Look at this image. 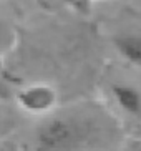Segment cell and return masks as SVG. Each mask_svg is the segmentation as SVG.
<instances>
[{
	"instance_id": "5b68a950",
	"label": "cell",
	"mask_w": 141,
	"mask_h": 151,
	"mask_svg": "<svg viewBox=\"0 0 141 151\" xmlns=\"http://www.w3.org/2000/svg\"><path fill=\"white\" fill-rule=\"evenodd\" d=\"M65 2L70 5L71 9H75L76 12H81V14H88L95 0H65Z\"/></svg>"
},
{
	"instance_id": "ba28073f",
	"label": "cell",
	"mask_w": 141,
	"mask_h": 151,
	"mask_svg": "<svg viewBox=\"0 0 141 151\" xmlns=\"http://www.w3.org/2000/svg\"><path fill=\"white\" fill-rule=\"evenodd\" d=\"M121 151H141V143H133V145H128V146H124Z\"/></svg>"
},
{
	"instance_id": "6da1fadb",
	"label": "cell",
	"mask_w": 141,
	"mask_h": 151,
	"mask_svg": "<svg viewBox=\"0 0 141 151\" xmlns=\"http://www.w3.org/2000/svg\"><path fill=\"white\" fill-rule=\"evenodd\" d=\"M86 139L83 123L71 115H53L37 126L35 151H76Z\"/></svg>"
},
{
	"instance_id": "277c9868",
	"label": "cell",
	"mask_w": 141,
	"mask_h": 151,
	"mask_svg": "<svg viewBox=\"0 0 141 151\" xmlns=\"http://www.w3.org/2000/svg\"><path fill=\"white\" fill-rule=\"evenodd\" d=\"M111 93L118 105L124 113L133 116L141 115V91H138L135 86L124 83H116L111 88Z\"/></svg>"
},
{
	"instance_id": "3957f363",
	"label": "cell",
	"mask_w": 141,
	"mask_h": 151,
	"mask_svg": "<svg viewBox=\"0 0 141 151\" xmlns=\"http://www.w3.org/2000/svg\"><path fill=\"white\" fill-rule=\"evenodd\" d=\"M113 45L123 60L141 68V33H119L113 38Z\"/></svg>"
},
{
	"instance_id": "52a82bcc",
	"label": "cell",
	"mask_w": 141,
	"mask_h": 151,
	"mask_svg": "<svg viewBox=\"0 0 141 151\" xmlns=\"http://www.w3.org/2000/svg\"><path fill=\"white\" fill-rule=\"evenodd\" d=\"M7 43V27H5V23L0 20V50L5 47Z\"/></svg>"
},
{
	"instance_id": "7a4b0ae2",
	"label": "cell",
	"mask_w": 141,
	"mask_h": 151,
	"mask_svg": "<svg viewBox=\"0 0 141 151\" xmlns=\"http://www.w3.org/2000/svg\"><path fill=\"white\" fill-rule=\"evenodd\" d=\"M17 103L27 113L45 115V113L52 111L53 106L57 105V91L50 85L35 83L18 91Z\"/></svg>"
},
{
	"instance_id": "8992f818",
	"label": "cell",
	"mask_w": 141,
	"mask_h": 151,
	"mask_svg": "<svg viewBox=\"0 0 141 151\" xmlns=\"http://www.w3.org/2000/svg\"><path fill=\"white\" fill-rule=\"evenodd\" d=\"M0 151H18V148L15 143L4 139V141H0Z\"/></svg>"
}]
</instances>
